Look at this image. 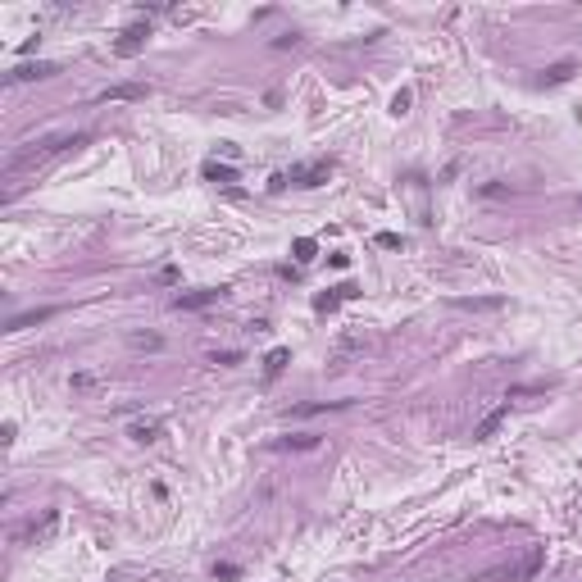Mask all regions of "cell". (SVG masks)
I'll use <instances>...</instances> for the list:
<instances>
[{
    "label": "cell",
    "instance_id": "7c38bea8",
    "mask_svg": "<svg viewBox=\"0 0 582 582\" xmlns=\"http://www.w3.org/2000/svg\"><path fill=\"white\" fill-rule=\"evenodd\" d=\"M573 73H578L573 59H560V64H551V69H546V78H541V82H546V86H560V82L573 78Z\"/></svg>",
    "mask_w": 582,
    "mask_h": 582
},
{
    "label": "cell",
    "instance_id": "8992f818",
    "mask_svg": "<svg viewBox=\"0 0 582 582\" xmlns=\"http://www.w3.org/2000/svg\"><path fill=\"white\" fill-rule=\"evenodd\" d=\"M505 418H510V405H496V410H491L487 418H482V423L473 428V441H491L496 437V428L505 423Z\"/></svg>",
    "mask_w": 582,
    "mask_h": 582
},
{
    "label": "cell",
    "instance_id": "e0dca14e",
    "mask_svg": "<svg viewBox=\"0 0 582 582\" xmlns=\"http://www.w3.org/2000/svg\"><path fill=\"white\" fill-rule=\"evenodd\" d=\"M132 346H141V351H159V337H155V332H137Z\"/></svg>",
    "mask_w": 582,
    "mask_h": 582
},
{
    "label": "cell",
    "instance_id": "d6986e66",
    "mask_svg": "<svg viewBox=\"0 0 582 582\" xmlns=\"http://www.w3.org/2000/svg\"><path fill=\"white\" fill-rule=\"evenodd\" d=\"M378 246H382V251H396V246H401V237H396V232H378Z\"/></svg>",
    "mask_w": 582,
    "mask_h": 582
},
{
    "label": "cell",
    "instance_id": "3957f363",
    "mask_svg": "<svg viewBox=\"0 0 582 582\" xmlns=\"http://www.w3.org/2000/svg\"><path fill=\"white\" fill-rule=\"evenodd\" d=\"M146 36H151V23H132V28H123V36L114 41V55H137L141 46H146Z\"/></svg>",
    "mask_w": 582,
    "mask_h": 582
},
{
    "label": "cell",
    "instance_id": "4fadbf2b",
    "mask_svg": "<svg viewBox=\"0 0 582 582\" xmlns=\"http://www.w3.org/2000/svg\"><path fill=\"white\" fill-rule=\"evenodd\" d=\"M318 446V437L314 432H305V437H282V441H274V451H314Z\"/></svg>",
    "mask_w": 582,
    "mask_h": 582
},
{
    "label": "cell",
    "instance_id": "9a60e30c",
    "mask_svg": "<svg viewBox=\"0 0 582 582\" xmlns=\"http://www.w3.org/2000/svg\"><path fill=\"white\" fill-rule=\"evenodd\" d=\"M205 178H209V182H232V178H237V169H228V164H219V159H209V164H205Z\"/></svg>",
    "mask_w": 582,
    "mask_h": 582
},
{
    "label": "cell",
    "instance_id": "52a82bcc",
    "mask_svg": "<svg viewBox=\"0 0 582 582\" xmlns=\"http://www.w3.org/2000/svg\"><path fill=\"white\" fill-rule=\"evenodd\" d=\"M159 432H164V423H159V418H137V423L128 428V437L141 441V446H151V441H159Z\"/></svg>",
    "mask_w": 582,
    "mask_h": 582
},
{
    "label": "cell",
    "instance_id": "277c9868",
    "mask_svg": "<svg viewBox=\"0 0 582 582\" xmlns=\"http://www.w3.org/2000/svg\"><path fill=\"white\" fill-rule=\"evenodd\" d=\"M355 296H360V287H355V282H341V287H332V291H323V296H314V309H318V314H332V309H337L341 301H355Z\"/></svg>",
    "mask_w": 582,
    "mask_h": 582
},
{
    "label": "cell",
    "instance_id": "6da1fadb",
    "mask_svg": "<svg viewBox=\"0 0 582 582\" xmlns=\"http://www.w3.org/2000/svg\"><path fill=\"white\" fill-rule=\"evenodd\" d=\"M541 564H546V551L532 546L518 564H505V568H491V573H482V582H528V578H537Z\"/></svg>",
    "mask_w": 582,
    "mask_h": 582
},
{
    "label": "cell",
    "instance_id": "2e32d148",
    "mask_svg": "<svg viewBox=\"0 0 582 582\" xmlns=\"http://www.w3.org/2000/svg\"><path fill=\"white\" fill-rule=\"evenodd\" d=\"M291 251H296V259H301V264H309V259H314V255H318V246H314V241H309V237H301V241H296V246H291Z\"/></svg>",
    "mask_w": 582,
    "mask_h": 582
},
{
    "label": "cell",
    "instance_id": "9c48e42d",
    "mask_svg": "<svg viewBox=\"0 0 582 582\" xmlns=\"http://www.w3.org/2000/svg\"><path fill=\"white\" fill-rule=\"evenodd\" d=\"M55 64H19L14 73H9V82H36V78H55Z\"/></svg>",
    "mask_w": 582,
    "mask_h": 582
},
{
    "label": "cell",
    "instance_id": "ba28073f",
    "mask_svg": "<svg viewBox=\"0 0 582 582\" xmlns=\"http://www.w3.org/2000/svg\"><path fill=\"white\" fill-rule=\"evenodd\" d=\"M51 314H55L51 305H41V309H28V314H14V318L5 323V332H23V328H32V323H46Z\"/></svg>",
    "mask_w": 582,
    "mask_h": 582
},
{
    "label": "cell",
    "instance_id": "7a4b0ae2",
    "mask_svg": "<svg viewBox=\"0 0 582 582\" xmlns=\"http://www.w3.org/2000/svg\"><path fill=\"white\" fill-rule=\"evenodd\" d=\"M332 173V159H314V164H296L291 173H282V178L291 182V187H318V182H328Z\"/></svg>",
    "mask_w": 582,
    "mask_h": 582
},
{
    "label": "cell",
    "instance_id": "30bf717a",
    "mask_svg": "<svg viewBox=\"0 0 582 582\" xmlns=\"http://www.w3.org/2000/svg\"><path fill=\"white\" fill-rule=\"evenodd\" d=\"M101 101H146V86H141V82L109 86V91H101Z\"/></svg>",
    "mask_w": 582,
    "mask_h": 582
},
{
    "label": "cell",
    "instance_id": "5b68a950",
    "mask_svg": "<svg viewBox=\"0 0 582 582\" xmlns=\"http://www.w3.org/2000/svg\"><path fill=\"white\" fill-rule=\"evenodd\" d=\"M223 291H214V287H201V291H182L178 301H173V309H205V305H214Z\"/></svg>",
    "mask_w": 582,
    "mask_h": 582
},
{
    "label": "cell",
    "instance_id": "ac0fdd59",
    "mask_svg": "<svg viewBox=\"0 0 582 582\" xmlns=\"http://www.w3.org/2000/svg\"><path fill=\"white\" fill-rule=\"evenodd\" d=\"M405 109H410V91H396L391 96V114H405Z\"/></svg>",
    "mask_w": 582,
    "mask_h": 582
},
{
    "label": "cell",
    "instance_id": "8fae6325",
    "mask_svg": "<svg viewBox=\"0 0 582 582\" xmlns=\"http://www.w3.org/2000/svg\"><path fill=\"white\" fill-rule=\"evenodd\" d=\"M351 401H305V405H296V418H309V414H328V410H346Z\"/></svg>",
    "mask_w": 582,
    "mask_h": 582
},
{
    "label": "cell",
    "instance_id": "5bb4252c",
    "mask_svg": "<svg viewBox=\"0 0 582 582\" xmlns=\"http://www.w3.org/2000/svg\"><path fill=\"white\" fill-rule=\"evenodd\" d=\"M287 360H291V351H287V346H278V351H269V360H264V373H269V378H278L282 368H287Z\"/></svg>",
    "mask_w": 582,
    "mask_h": 582
}]
</instances>
